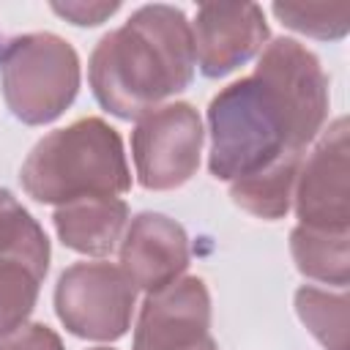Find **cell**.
<instances>
[{"label":"cell","instance_id":"cell-1","mask_svg":"<svg viewBox=\"0 0 350 350\" xmlns=\"http://www.w3.org/2000/svg\"><path fill=\"white\" fill-rule=\"evenodd\" d=\"M325 77L312 52L298 41H273L257 71L211 101V172L246 180L284 161H298L301 148L325 118Z\"/></svg>","mask_w":350,"mask_h":350},{"label":"cell","instance_id":"cell-2","mask_svg":"<svg viewBox=\"0 0 350 350\" xmlns=\"http://www.w3.org/2000/svg\"><path fill=\"white\" fill-rule=\"evenodd\" d=\"M191 27L180 8L145 5L107 33L90 57L96 98L120 118L148 115L161 98L183 90L194 74Z\"/></svg>","mask_w":350,"mask_h":350},{"label":"cell","instance_id":"cell-3","mask_svg":"<svg viewBox=\"0 0 350 350\" xmlns=\"http://www.w3.org/2000/svg\"><path fill=\"white\" fill-rule=\"evenodd\" d=\"M22 180L41 202H74L126 191L129 170L118 134L85 118L41 139L22 167Z\"/></svg>","mask_w":350,"mask_h":350},{"label":"cell","instance_id":"cell-4","mask_svg":"<svg viewBox=\"0 0 350 350\" xmlns=\"http://www.w3.org/2000/svg\"><path fill=\"white\" fill-rule=\"evenodd\" d=\"M77 66L74 49L49 33L22 36L5 44L0 74L14 115L27 123L57 118L77 93Z\"/></svg>","mask_w":350,"mask_h":350},{"label":"cell","instance_id":"cell-5","mask_svg":"<svg viewBox=\"0 0 350 350\" xmlns=\"http://www.w3.org/2000/svg\"><path fill=\"white\" fill-rule=\"evenodd\" d=\"M55 304L74 334L118 339L131 317L134 287L123 271L107 262H79L60 276Z\"/></svg>","mask_w":350,"mask_h":350},{"label":"cell","instance_id":"cell-6","mask_svg":"<svg viewBox=\"0 0 350 350\" xmlns=\"http://www.w3.org/2000/svg\"><path fill=\"white\" fill-rule=\"evenodd\" d=\"M202 129L189 104L150 109L134 131V159L142 186L170 189L183 183L200 159Z\"/></svg>","mask_w":350,"mask_h":350},{"label":"cell","instance_id":"cell-7","mask_svg":"<svg viewBox=\"0 0 350 350\" xmlns=\"http://www.w3.org/2000/svg\"><path fill=\"white\" fill-rule=\"evenodd\" d=\"M208 293L200 279L170 282L142 306L134 350H219L208 334Z\"/></svg>","mask_w":350,"mask_h":350},{"label":"cell","instance_id":"cell-8","mask_svg":"<svg viewBox=\"0 0 350 350\" xmlns=\"http://www.w3.org/2000/svg\"><path fill=\"white\" fill-rule=\"evenodd\" d=\"M268 27L260 5L202 3L194 19V60L205 77H221L246 63L265 41Z\"/></svg>","mask_w":350,"mask_h":350},{"label":"cell","instance_id":"cell-9","mask_svg":"<svg viewBox=\"0 0 350 350\" xmlns=\"http://www.w3.org/2000/svg\"><path fill=\"white\" fill-rule=\"evenodd\" d=\"M123 271L131 284L161 290L186 268V235L161 213H142L134 219L123 243Z\"/></svg>","mask_w":350,"mask_h":350},{"label":"cell","instance_id":"cell-10","mask_svg":"<svg viewBox=\"0 0 350 350\" xmlns=\"http://www.w3.org/2000/svg\"><path fill=\"white\" fill-rule=\"evenodd\" d=\"M126 221V205L115 197L74 200L55 213L57 232L66 246L85 254L112 252Z\"/></svg>","mask_w":350,"mask_h":350},{"label":"cell","instance_id":"cell-11","mask_svg":"<svg viewBox=\"0 0 350 350\" xmlns=\"http://www.w3.org/2000/svg\"><path fill=\"white\" fill-rule=\"evenodd\" d=\"M44 273L46 271L22 257H0V336L19 328L33 309Z\"/></svg>","mask_w":350,"mask_h":350},{"label":"cell","instance_id":"cell-12","mask_svg":"<svg viewBox=\"0 0 350 350\" xmlns=\"http://www.w3.org/2000/svg\"><path fill=\"white\" fill-rule=\"evenodd\" d=\"M273 14L284 25H290V27H295L301 33L334 36L331 33V22H336L339 27L347 30L350 5L347 3H336V5H328V3H276Z\"/></svg>","mask_w":350,"mask_h":350},{"label":"cell","instance_id":"cell-13","mask_svg":"<svg viewBox=\"0 0 350 350\" xmlns=\"http://www.w3.org/2000/svg\"><path fill=\"white\" fill-rule=\"evenodd\" d=\"M0 350H63L46 325H25L0 336Z\"/></svg>","mask_w":350,"mask_h":350},{"label":"cell","instance_id":"cell-14","mask_svg":"<svg viewBox=\"0 0 350 350\" xmlns=\"http://www.w3.org/2000/svg\"><path fill=\"white\" fill-rule=\"evenodd\" d=\"M57 14H63V16H68L74 25H98L104 16H109V14H115L118 11V3H66V5H52Z\"/></svg>","mask_w":350,"mask_h":350},{"label":"cell","instance_id":"cell-15","mask_svg":"<svg viewBox=\"0 0 350 350\" xmlns=\"http://www.w3.org/2000/svg\"><path fill=\"white\" fill-rule=\"evenodd\" d=\"M98 350H104V347H98Z\"/></svg>","mask_w":350,"mask_h":350},{"label":"cell","instance_id":"cell-16","mask_svg":"<svg viewBox=\"0 0 350 350\" xmlns=\"http://www.w3.org/2000/svg\"><path fill=\"white\" fill-rule=\"evenodd\" d=\"M0 52H3V49H0Z\"/></svg>","mask_w":350,"mask_h":350}]
</instances>
